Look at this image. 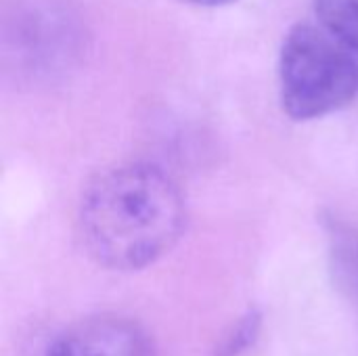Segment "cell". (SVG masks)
<instances>
[{
	"label": "cell",
	"mask_w": 358,
	"mask_h": 356,
	"mask_svg": "<svg viewBox=\"0 0 358 356\" xmlns=\"http://www.w3.org/2000/svg\"><path fill=\"white\" fill-rule=\"evenodd\" d=\"M46 356H155V346L136 321L96 315L59 334Z\"/></svg>",
	"instance_id": "obj_3"
},
{
	"label": "cell",
	"mask_w": 358,
	"mask_h": 356,
	"mask_svg": "<svg viewBox=\"0 0 358 356\" xmlns=\"http://www.w3.org/2000/svg\"><path fill=\"white\" fill-rule=\"evenodd\" d=\"M321 27L358 55V0H313Z\"/></svg>",
	"instance_id": "obj_5"
},
{
	"label": "cell",
	"mask_w": 358,
	"mask_h": 356,
	"mask_svg": "<svg viewBox=\"0 0 358 356\" xmlns=\"http://www.w3.org/2000/svg\"><path fill=\"white\" fill-rule=\"evenodd\" d=\"M86 252L113 271H138L162 258L182 235L187 204L157 166L124 164L99 174L80 201Z\"/></svg>",
	"instance_id": "obj_1"
},
{
	"label": "cell",
	"mask_w": 358,
	"mask_h": 356,
	"mask_svg": "<svg viewBox=\"0 0 358 356\" xmlns=\"http://www.w3.org/2000/svg\"><path fill=\"white\" fill-rule=\"evenodd\" d=\"M279 86L294 120L329 115L358 99V55L319 23H298L281 44Z\"/></svg>",
	"instance_id": "obj_2"
},
{
	"label": "cell",
	"mask_w": 358,
	"mask_h": 356,
	"mask_svg": "<svg viewBox=\"0 0 358 356\" xmlns=\"http://www.w3.org/2000/svg\"><path fill=\"white\" fill-rule=\"evenodd\" d=\"M182 2L199 4V6H222V4H231L235 0H182Z\"/></svg>",
	"instance_id": "obj_6"
},
{
	"label": "cell",
	"mask_w": 358,
	"mask_h": 356,
	"mask_svg": "<svg viewBox=\"0 0 358 356\" xmlns=\"http://www.w3.org/2000/svg\"><path fill=\"white\" fill-rule=\"evenodd\" d=\"M78 36L69 8L57 0H27L17 17V55L36 63L63 61L69 57Z\"/></svg>",
	"instance_id": "obj_4"
}]
</instances>
